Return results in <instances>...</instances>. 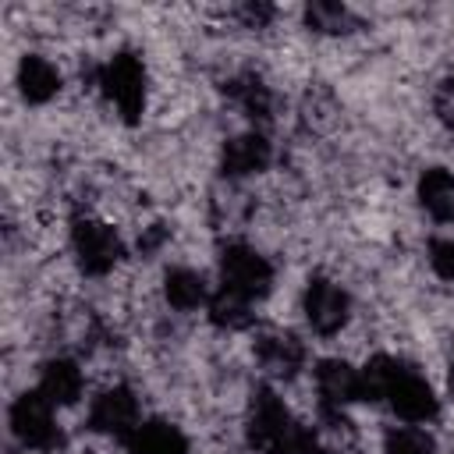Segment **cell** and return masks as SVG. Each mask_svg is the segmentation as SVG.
<instances>
[{
  "instance_id": "cell-1",
  "label": "cell",
  "mask_w": 454,
  "mask_h": 454,
  "mask_svg": "<svg viewBox=\"0 0 454 454\" xmlns=\"http://www.w3.org/2000/svg\"><path fill=\"white\" fill-rule=\"evenodd\" d=\"M245 440L252 454H312L309 450V426H301L284 397L273 387H255L245 422Z\"/></svg>"
},
{
  "instance_id": "cell-2",
  "label": "cell",
  "mask_w": 454,
  "mask_h": 454,
  "mask_svg": "<svg viewBox=\"0 0 454 454\" xmlns=\"http://www.w3.org/2000/svg\"><path fill=\"white\" fill-rule=\"evenodd\" d=\"M96 85L106 96V103L117 110V117L124 124H138L145 114V92H149V78H145V64L135 50H117L99 71H96Z\"/></svg>"
},
{
  "instance_id": "cell-3",
  "label": "cell",
  "mask_w": 454,
  "mask_h": 454,
  "mask_svg": "<svg viewBox=\"0 0 454 454\" xmlns=\"http://www.w3.org/2000/svg\"><path fill=\"white\" fill-rule=\"evenodd\" d=\"M220 291L255 305L273 291V266L262 252L245 241H227L220 248Z\"/></svg>"
},
{
  "instance_id": "cell-4",
  "label": "cell",
  "mask_w": 454,
  "mask_h": 454,
  "mask_svg": "<svg viewBox=\"0 0 454 454\" xmlns=\"http://www.w3.org/2000/svg\"><path fill=\"white\" fill-rule=\"evenodd\" d=\"M7 422H11V436H14L25 450H35V454H60V447H64V429L57 426L53 404H50L39 390L18 394V397L11 401Z\"/></svg>"
},
{
  "instance_id": "cell-5",
  "label": "cell",
  "mask_w": 454,
  "mask_h": 454,
  "mask_svg": "<svg viewBox=\"0 0 454 454\" xmlns=\"http://www.w3.org/2000/svg\"><path fill=\"white\" fill-rule=\"evenodd\" d=\"M71 252L85 277H106L124 259V241L106 220L74 216L71 220Z\"/></svg>"
},
{
  "instance_id": "cell-6",
  "label": "cell",
  "mask_w": 454,
  "mask_h": 454,
  "mask_svg": "<svg viewBox=\"0 0 454 454\" xmlns=\"http://www.w3.org/2000/svg\"><path fill=\"white\" fill-rule=\"evenodd\" d=\"M301 312H305V323L312 326V333L333 337L351 319V294L337 280L316 273V277H309V284L301 291Z\"/></svg>"
},
{
  "instance_id": "cell-7",
  "label": "cell",
  "mask_w": 454,
  "mask_h": 454,
  "mask_svg": "<svg viewBox=\"0 0 454 454\" xmlns=\"http://www.w3.org/2000/svg\"><path fill=\"white\" fill-rule=\"evenodd\" d=\"M142 422V408H138V397L131 387L124 383H114L106 387L99 397H92L89 404V429L92 433H103V436H114V440H128Z\"/></svg>"
},
{
  "instance_id": "cell-8",
  "label": "cell",
  "mask_w": 454,
  "mask_h": 454,
  "mask_svg": "<svg viewBox=\"0 0 454 454\" xmlns=\"http://www.w3.org/2000/svg\"><path fill=\"white\" fill-rule=\"evenodd\" d=\"M387 404H390V411L401 419V422H415V426H426V422H433L436 415H440V397H436V390L426 383V376L415 369V365H401V372L394 376V383H390V390H387V397H383Z\"/></svg>"
},
{
  "instance_id": "cell-9",
  "label": "cell",
  "mask_w": 454,
  "mask_h": 454,
  "mask_svg": "<svg viewBox=\"0 0 454 454\" xmlns=\"http://www.w3.org/2000/svg\"><path fill=\"white\" fill-rule=\"evenodd\" d=\"M252 351H255L259 369L270 380H294L309 362L305 340L298 333H291V330H262L252 340Z\"/></svg>"
},
{
  "instance_id": "cell-10",
  "label": "cell",
  "mask_w": 454,
  "mask_h": 454,
  "mask_svg": "<svg viewBox=\"0 0 454 454\" xmlns=\"http://www.w3.org/2000/svg\"><path fill=\"white\" fill-rule=\"evenodd\" d=\"M270 163H273V145L262 131H241V135L227 138L220 149V174L227 181L262 174V170H270Z\"/></svg>"
},
{
  "instance_id": "cell-11",
  "label": "cell",
  "mask_w": 454,
  "mask_h": 454,
  "mask_svg": "<svg viewBox=\"0 0 454 454\" xmlns=\"http://www.w3.org/2000/svg\"><path fill=\"white\" fill-rule=\"evenodd\" d=\"M35 390L53 404V408H71L82 401L85 394V372L74 358L67 355H57V358H46L43 369H39V383Z\"/></svg>"
},
{
  "instance_id": "cell-12",
  "label": "cell",
  "mask_w": 454,
  "mask_h": 454,
  "mask_svg": "<svg viewBox=\"0 0 454 454\" xmlns=\"http://www.w3.org/2000/svg\"><path fill=\"white\" fill-rule=\"evenodd\" d=\"M312 376H316L319 408H340L344 411L348 404L362 401V376L344 358H323Z\"/></svg>"
},
{
  "instance_id": "cell-13",
  "label": "cell",
  "mask_w": 454,
  "mask_h": 454,
  "mask_svg": "<svg viewBox=\"0 0 454 454\" xmlns=\"http://www.w3.org/2000/svg\"><path fill=\"white\" fill-rule=\"evenodd\" d=\"M358 443L355 422L340 408H319V419L309 426V450L312 454H351Z\"/></svg>"
},
{
  "instance_id": "cell-14",
  "label": "cell",
  "mask_w": 454,
  "mask_h": 454,
  "mask_svg": "<svg viewBox=\"0 0 454 454\" xmlns=\"http://www.w3.org/2000/svg\"><path fill=\"white\" fill-rule=\"evenodd\" d=\"M223 92H227V99H231L252 124H270V121H273L277 99H273V89H270L259 74H252V71L234 74V78L223 85Z\"/></svg>"
},
{
  "instance_id": "cell-15",
  "label": "cell",
  "mask_w": 454,
  "mask_h": 454,
  "mask_svg": "<svg viewBox=\"0 0 454 454\" xmlns=\"http://www.w3.org/2000/svg\"><path fill=\"white\" fill-rule=\"evenodd\" d=\"M415 199H419V206L436 223L454 220V170H447V167H426L419 174V181H415Z\"/></svg>"
},
{
  "instance_id": "cell-16",
  "label": "cell",
  "mask_w": 454,
  "mask_h": 454,
  "mask_svg": "<svg viewBox=\"0 0 454 454\" xmlns=\"http://www.w3.org/2000/svg\"><path fill=\"white\" fill-rule=\"evenodd\" d=\"M124 447L131 454H188V436L167 419H142Z\"/></svg>"
},
{
  "instance_id": "cell-17",
  "label": "cell",
  "mask_w": 454,
  "mask_h": 454,
  "mask_svg": "<svg viewBox=\"0 0 454 454\" xmlns=\"http://www.w3.org/2000/svg\"><path fill=\"white\" fill-rule=\"evenodd\" d=\"M18 92L25 96V103L43 106L60 92V71L53 67V60L39 57V53H25L18 60Z\"/></svg>"
},
{
  "instance_id": "cell-18",
  "label": "cell",
  "mask_w": 454,
  "mask_h": 454,
  "mask_svg": "<svg viewBox=\"0 0 454 454\" xmlns=\"http://www.w3.org/2000/svg\"><path fill=\"white\" fill-rule=\"evenodd\" d=\"M163 298L177 312H195V309L209 305V284L202 273H195L188 266H170L163 273Z\"/></svg>"
},
{
  "instance_id": "cell-19",
  "label": "cell",
  "mask_w": 454,
  "mask_h": 454,
  "mask_svg": "<svg viewBox=\"0 0 454 454\" xmlns=\"http://www.w3.org/2000/svg\"><path fill=\"white\" fill-rule=\"evenodd\" d=\"M305 25L319 35H348L358 28V18L351 14V7H344L337 0H312L305 7Z\"/></svg>"
},
{
  "instance_id": "cell-20",
  "label": "cell",
  "mask_w": 454,
  "mask_h": 454,
  "mask_svg": "<svg viewBox=\"0 0 454 454\" xmlns=\"http://www.w3.org/2000/svg\"><path fill=\"white\" fill-rule=\"evenodd\" d=\"M206 316H209V323H213V326H220V330H248V326H252V319H255L252 305H248V301H241V298H234V294H227V291L209 294Z\"/></svg>"
},
{
  "instance_id": "cell-21",
  "label": "cell",
  "mask_w": 454,
  "mask_h": 454,
  "mask_svg": "<svg viewBox=\"0 0 454 454\" xmlns=\"http://www.w3.org/2000/svg\"><path fill=\"white\" fill-rule=\"evenodd\" d=\"M383 454H436V440L426 426L401 422L383 433Z\"/></svg>"
},
{
  "instance_id": "cell-22",
  "label": "cell",
  "mask_w": 454,
  "mask_h": 454,
  "mask_svg": "<svg viewBox=\"0 0 454 454\" xmlns=\"http://www.w3.org/2000/svg\"><path fill=\"white\" fill-rule=\"evenodd\" d=\"M337 114H340V110H337V99H333L326 89L309 92V96H305V103H301V117H305V124H309V128H316V131L333 128Z\"/></svg>"
},
{
  "instance_id": "cell-23",
  "label": "cell",
  "mask_w": 454,
  "mask_h": 454,
  "mask_svg": "<svg viewBox=\"0 0 454 454\" xmlns=\"http://www.w3.org/2000/svg\"><path fill=\"white\" fill-rule=\"evenodd\" d=\"M429 266L440 280H454V238H433L429 241Z\"/></svg>"
},
{
  "instance_id": "cell-24",
  "label": "cell",
  "mask_w": 454,
  "mask_h": 454,
  "mask_svg": "<svg viewBox=\"0 0 454 454\" xmlns=\"http://www.w3.org/2000/svg\"><path fill=\"white\" fill-rule=\"evenodd\" d=\"M234 18L245 25V28H266L273 18H277V7L273 4H259V0H245L234 7Z\"/></svg>"
},
{
  "instance_id": "cell-25",
  "label": "cell",
  "mask_w": 454,
  "mask_h": 454,
  "mask_svg": "<svg viewBox=\"0 0 454 454\" xmlns=\"http://www.w3.org/2000/svg\"><path fill=\"white\" fill-rule=\"evenodd\" d=\"M433 114L436 121L454 135V78H443L433 92Z\"/></svg>"
},
{
  "instance_id": "cell-26",
  "label": "cell",
  "mask_w": 454,
  "mask_h": 454,
  "mask_svg": "<svg viewBox=\"0 0 454 454\" xmlns=\"http://www.w3.org/2000/svg\"><path fill=\"white\" fill-rule=\"evenodd\" d=\"M167 234H170V231H167L163 223H153V227H145V234L138 238V252H142V255H153V252H156V248L167 241Z\"/></svg>"
}]
</instances>
